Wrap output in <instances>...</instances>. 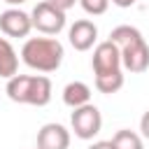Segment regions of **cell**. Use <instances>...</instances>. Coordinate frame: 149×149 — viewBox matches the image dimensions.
I'll use <instances>...</instances> for the list:
<instances>
[{"label": "cell", "mask_w": 149, "mask_h": 149, "mask_svg": "<svg viewBox=\"0 0 149 149\" xmlns=\"http://www.w3.org/2000/svg\"><path fill=\"white\" fill-rule=\"evenodd\" d=\"M19 72V56L16 49L12 47V42L7 37H0V77L9 79Z\"/></svg>", "instance_id": "30bf717a"}, {"label": "cell", "mask_w": 149, "mask_h": 149, "mask_svg": "<svg viewBox=\"0 0 149 149\" xmlns=\"http://www.w3.org/2000/svg\"><path fill=\"white\" fill-rule=\"evenodd\" d=\"M0 30L7 37H28L33 30L30 14L23 12L21 7H7L0 14Z\"/></svg>", "instance_id": "52a82bcc"}, {"label": "cell", "mask_w": 149, "mask_h": 149, "mask_svg": "<svg viewBox=\"0 0 149 149\" xmlns=\"http://www.w3.org/2000/svg\"><path fill=\"white\" fill-rule=\"evenodd\" d=\"M107 40H112L119 47L123 70H128L133 74H142V72L149 70V44L135 26L121 23V26L112 28Z\"/></svg>", "instance_id": "6da1fadb"}, {"label": "cell", "mask_w": 149, "mask_h": 149, "mask_svg": "<svg viewBox=\"0 0 149 149\" xmlns=\"http://www.w3.org/2000/svg\"><path fill=\"white\" fill-rule=\"evenodd\" d=\"M35 149H37V147H35Z\"/></svg>", "instance_id": "ffe728a7"}, {"label": "cell", "mask_w": 149, "mask_h": 149, "mask_svg": "<svg viewBox=\"0 0 149 149\" xmlns=\"http://www.w3.org/2000/svg\"><path fill=\"white\" fill-rule=\"evenodd\" d=\"M112 144H114V149H144L142 135L135 130H128V128L116 130L112 135Z\"/></svg>", "instance_id": "4fadbf2b"}, {"label": "cell", "mask_w": 149, "mask_h": 149, "mask_svg": "<svg viewBox=\"0 0 149 149\" xmlns=\"http://www.w3.org/2000/svg\"><path fill=\"white\" fill-rule=\"evenodd\" d=\"M47 2H51L54 7H58V9H63V12H68V9H72L79 0H47Z\"/></svg>", "instance_id": "2e32d148"}, {"label": "cell", "mask_w": 149, "mask_h": 149, "mask_svg": "<svg viewBox=\"0 0 149 149\" xmlns=\"http://www.w3.org/2000/svg\"><path fill=\"white\" fill-rule=\"evenodd\" d=\"M137 0H112V5H116V7H121V9H126V7H133Z\"/></svg>", "instance_id": "ac0fdd59"}, {"label": "cell", "mask_w": 149, "mask_h": 149, "mask_svg": "<svg viewBox=\"0 0 149 149\" xmlns=\"http://www.w3.org/2000/svg\"><path fill=\"white\" fill-rule=\"evenodd\" d=\"M70 128L74 137L79 140H93L102 128V114L93 102H86L81 107H74L70 114Z\"/></svg>", "instance_id": "277c9868"}, {"label": "cell", "mask_w": 149, "mask_h": 149, "mask_svg": "<svg viewBox=\"0 0 149 149\" xmlns=\"http://www.w3.org/2000/svg\"><path fill=\"white\" fill-rule=\"evenodd\" d=\"M68 40L77 51H88L98 44V26L91 19H77L68 28Z\"/></svg>", "instance_id": "ba28073f"}, {"label": "cell", "mask_w": 149, "mask_h": 149, "mask_svg": "<svg viewBox=\"0 0 149 149\" xmlns=\"http://www.w3.org/2000/svg\"><path fill=\"white\" fill-rule=\"evenodd\" d=\"M63 56H65L63 44L51 35L26 37L21 47V61L30 70H37V72H56L63 63Z\"/></svg>", "instance_id": "7a4b0ae2"}, {"label": "cell", "mask_w": 149, "mask_h": 149, "mask_svg": "<svg viewBox=\"0 0 149 149\" xmlns=\"http://www.w3.org/2000/svg\"><path fill=\"white\" fill-rule=\"evenodd\" d=\"M30 21H33V30L42 33V35H58L65 28V12L54 7L51 2L42 0L33 7L30 12Z\"/></svg>", "instance_id": "5b68a950"}, {"label": "cell", "mask_w": 149, "mask_h": 149, "mask_svg": "<svg viewBox=\"0 0 149 149\" xmlns=\"http://www.w3.org/2000/svg\"><path fill=\"white\" fill-rule=\"evenodd\" d=\"M140 135H142V140H149V109L140 119Z\"/></svg>", "instance_id": "9a60e30c"}, {"label": "cell", "mask_w": 149, "mask_h": 149, "mask_svg": "<svg viewBox=\"0 0 149 149\" xmlns=\"http://www.w3.org/2000/svg\"><path fill=\"white\" fill-rule=\"evenodd\" d=\"M63 102L68 107H72V109L91 102V86L84 84V81H70V84H65V88H63Z\"/></svg>", "instance_id": "8fae6325"}, {"label": "cell", "mask_w": 149, "mask_h": 149, "mask_svg": "<svg viewBox=\"0 0 149 149\" xmlns=\"http://www.w3.org/2000/svg\"><path fill=\"white\" fill-rule=\"evenodd\" d=\"M121 86H123V70L95 74V88L100 93H105V95H112V93L121 91Z\"/></svg>", "instance_id": "7c38bea8"}, {"label": "cell", "mask_w": 149, "mask_h": 149, "mask_svg": "<svg viewBox=\"0 0 149 149\" xmlns=\"http://www.w3.org/2000/svg\"><path fill=\"white\" fill-rule=\"evenodd\" d=\"M109 2H112V0H79L81 9H84L86 14H91V16L105 14V12L109 9Z\"/></svg>", "instance_id": "5bb4252c"}, {"label": "cell", "mask_w": 149, "mask_h": 149, "mask_svg": "<svg viewBox=\"0 0 149 149\" xmlns=\"http://www.w3.org/2000/svg\"><path fill=\"white\" fill-rule=\"evenodd\" d=\"M2 2H7L9 7H19V5H23L26 0H2Z\"/></svg>", "instance_id": "d6986e66"}, {"label": "cell", "mask_w": 149, "mask_h": 149, "mask_svg": "<svg viewBox=\"0 0 149 149\" xmlns=\"http://www.w3.org/2000/svg\"><path fill=\"white\" fill-rule=\"evenodd\" d=\"M86 149H114V144H112V140H98V142L88 144Z\"/></svg>", "instance_id": "e0dca14e"}, {"label": "cell", "mask_w": 149, "mask_h": 149, "mask_svg": "<svg viewBox=\"0 0 149 149\" xmlns=\"http://www.w3.org/2000/svg\"><path fill=\"white\" fill-rule=\"evenodd\" d=\"M7 95L19 105L44 107L51 100V79L44 74H14L7 79Z\"/></svg>", "instance_id": "3957f363"}, {"label": "cell", "mask_w": 149, "mask_h": 149, "mask_svg": "<svg viewBox=\"0 0 149 149\" xmlns=\"http://www.w3.org/2000/svg\"><path fill=\"white\" fill-rule=\"evenodd\" d=\"M37 149H70V130L63 123H44L37 130Z\"/></svg>", "instance_id": "9c48e42d"}, {"label": "cell", "mask_w": 149, "mask_h": 149, "mask_svg": "<svg viewBox=\"0 0 149 149\" xmlns=\"http://www.w3.org/2000/svg\"><path fill=\"white\" fill-rule=\"evenodd\" d=\"M91 68L93 74H105V72H116L123 70L121 68V51L112 40L98 42L93 47V56H91Z\"/></svg>", "instance_id": "8992f818"}]
</instances>
